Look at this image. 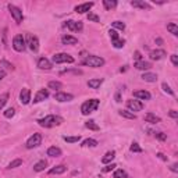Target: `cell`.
Instances as JSON below:
<instances>
[{
  "label": "cell",
  "mask_w": 178,
  "mask_h": 178,
  "mask_svg": "<svg viewBox=\"0 0 178 178\" xmlns=\"http://www.w3.org/2000/svg\"><path fill=\"white\" fill-rule=\"evenodd\" d=\"M36 123L39 124L40 127H44V128H52L55 125H60L63 123V118L60 116H55V114H50V116H46L44 118L38 120Z\"/></svg>",
  "instance_id": "1"
},
{
  "label": "cell",
  "mask_w": 178,
  "mask_h": 178,
  "mask_svg": "<svg viewBox=\"0 0 178 178\" xmlns=\"http://www.w3.org/2000/svg\"><path fill=\"white\" fill-rule=\"evenodd\" d=\"M99 100L98 99H90V100H86L85 103H82V106H81V113L84 114V116H88V114L93 113V111H96L98 110V107H99Z\"/></svg>",
  "instance_id": "2"
},
{
  "label": "cell",
  "mask_w": 178,
  "mask_h": 178,
  "mask_svg": "<svg viewBox=\"0 0 178 178\" xmlns=\"http://www.w3.org/2000/svg\"><path fill=\"white\" fill-rule=\"evenodd\" d=\"M82 64L84 65H89V67H93V68H98V67H102L104 65V60L99 56H88L86 59L82 60Z\"/></svg>",
  "instance_id": "3"
},
{
  "label": "cell",
  "mask_w": 178,
  "mask_h": 178,
  "mask_svg": "<svg viewBox=\"0 0 178 178\" xmlns=\"http://www.w3.org/2000/svg\"><path fill=\"white\" fill-rule=\"evenodd\" d=\"M53 63L56 64H61V63H74V57L67 55V53H57L53 56Z\"/></svg>",
  "instance_id": "4"
},
{
  "label": "cell",
  "mask_w": 178,
  "mask_h": 178,
  "mask_svg": "<svg viewBox=\"0 0 178 178\" xmlns=\"http://www.w3.org/2000/svg\"><path fill=\"white\" fill-rule=\"evenodd\" d=\"M7 7H9V10H10V13H11V15H13V18H14L15 22H17V24H21L22 20H24V15H22L21 9H18V7H15V6H13V4H9Z\"/></svg>",
  "instance_id": "5"
},
{
  "label": "cell",
  "mask_w": 178,
  "mask_h": 178,
  "mask_svg": "<svg viewBox=\"0 0 178 178\" xmlns=\"http://www.w3.org/2000/svg\"><path fill=\"white\" fill-rule=\"evenodd\" d=\"M42 144V135L40 134H34L28 141H27V149H34V148H38L39 145Z\"/></svg>",
  "instance_id": "6"
},
{
  "label": "cell",
  "mask_w": 178,
  "mask_h": 178,
  "mask_svg": "<svg viewBox=\"0 0 178 178\" xmlns=\"http://www.w3.org/2000/svg\"><path fill=\"white\" fill-rule=\"evenodd\" d=\"M13 47L17 52H24L25 50V39L22 35H15L13 39Z\"/></svg>",
  "instance_id": "7"
},
{
  "label": "cell",
  "mask_w": 178,
  "mask_h": 178,
  "mask_svg": "<svg viewBox=\"0 0 178 178\" xmlns=\"http://www.w3.org/2000/svg\"><path fill=\"white\" fill-rule=\"evenodd\" d=\"M127 107H128L129 111H141V110H144L145 104L141 100L129 99V100H127Z\"/></svg>",
  "instance_id": "8"
},
{
  "label": "cell",
  "mask_w": 178,
  "mask_h": 178,
  "mask_svg": "<svg viewBox=\"0 0 178 178\" xmlns=\"http://www.w3.org/2000/svg\"><path fill=\"white\" fill-rule=\"evenodd\" d=\"M65 27L68 28L70 31H72V32H78V31H82V28H84V25H82V22L81 21H72V20H68L67 22H65Z\"/></svg>",
  "instance_id": "9"
},
{
  "label": "cell",
  "mask_w": 178,
  "mask_h": 178,
  "mask_svg": "<svg viewBox=\"0 0 178 178\" xmlns=\"http://www.w3.org/2000/svg\"><path fill=\"white\" fill-rule=\"evenodd\" d=\"M20 102L22 104H28L31 102V90L28 88H22L20 92Z\"/></svg>",
  "instance_id": "10"
},
{
  "label": "cell",
  "mask_w": 178,
  "mask_h": 178,
  "mask_svg": "<svg viewBox=\"0 0 178 178\" xmlns=\"http://www.w3.org/2000/svg\"><path fill=\"white\" fill-rule=\"evenodd\" d=\"M55 99L57 100V102H70V100L74 99V96L71 93H65V92H57V93H55Z\"/></svg>",
  "instance_id": "11"
},
{
  "label": "cell",
  "mask_w": 178,
  "mask_h": 178,
  "mask_svg": "<svg viewBox=\"0 0 178 178\" xmlns=\"http://www.w3.org/2000/svg\"><path fill=\"white\" fill-rule=\"evenodd\" d=\"M47 98H49V90L47 89H39L38 93L35 95V98H34V103H39V102L47 99Z\"/></svg>",
  "instance_id": "12"
},
{
  "label": "cell",
  "mask_w": 178,
  "mask_h": 178,
  "mask_svg": "<svg viewBox=\"0 0 178 178\" xmlns=\"http://www.w3.org/2000/svg\"><path fill=\"white\" fill-rule=\"evenodd\" d=\"M166 56H167V53H166L163 49H157V50H152L150 55H149V57L152 60H156V61H157V60L164 59Z\"/></svg>",
  "instance_id": "13"
},
{
  "label": "cell",
  "mask_w": 178,
  "mask_h": 178,
  "mask_svg": "<svg viewBox=\"0 0 178 178\" xmlns=\"http://www.w3.org/2000/svg\"><path fill=\"white\" fill-rule=\"evenodd\" d=\"M28 44H29V49L32 50V52H38V50H39V39H38L36 36L29 35V36H28Z\"/></svg>",
  "instance_id": "14"
},
{
  "label": "cell",
  "mask_w": 178,
  "mask_h": 178,
  "mask_svg": "<svg viewBox=\"0 0 178 178\" xmlns=\"http://www.w3.org/2000/svg\"><path fill=\"white\" fill-rule=\"evenodd\" d=\"M93 7V3L92 1H89V3H84V4H78L75 7V11L78 13V14H84L86 11H89L90 9Z\"/></svg>",
  "instance_id": "15"
},
{
  "label": "cell",
  "mask_w": 178,
  "mask_h": 178,
  "mask_svg": "<svg viewBox=\"0 0 178 178\" xmlns=\"http://www.w3.org/2000/svg\"><path fill=\"white\" fill-rule=\"evenodd\" d=\"M131 6L136 7V9H141V10H150V4L146 3V1H141V0H132Z\"/></svg>",
  "instance_id": "16"
},
{
  "label": "cell",
  "mask_w": 178,
  "mask_h": 178,
  "mask_svg": "<svg viewBox=\"0 0 178 178\" xmlns=\"http://www.w3.org/2000/svg\"><path fill=\"white\" fill-rule=\"evenodd\" d=\"M134 96L136 99H142V100H149L152 98V95L149 93L148 90H135L134 92Z\"/></svg>",
  "instance_id": "17"
},
{
  "label": "cell",
  "mask_w": 178,
  "mask_h": 178,
  "mask_svg": "<svg viewBox=\"0 0 178 178\" xmlns=\"http://www.w3.org/2000/svg\"><path fill=\"white\" fill-rule=\"evenodd\" d=\"M38 67H39L40 70H50L52 68V63H50L46 57H40V59L38 60Z\"/></svg>",
  "instance_id": "18"
},
{
  "label": "cell",
  "mask_w": 178,
  "mask_h": 178,
  "mask_svg": "<svg viewBox=\"0 0 178 178\" xmlns=\"http://www.w3.org/2000/svg\"><path fill=\"white\" fill-rule=\"evenodd\" d=\"M61 42H63V44H77L78 39L75 36H71V35H63L61 36Z\"/></svg>",
  "instance_id": "19"
},
{
  "label": "cell",
  "mask_w": 178,
  "mask_h": 178,
  "mask_svg": "<svg viewBox=\"0 0 178 178\" xmlns=\"http://www.w3.org/2000/svg\"><path fill=\"white\" fill-rule=\"evenodd\" d=\"M65 171H67V167L65 166H63V164H60V166H56V167H53L52 170H49V174H52V175H59V174H64Z\"/></svg>",
  "instance_id": "20"
},
{
  "label": "cell",
  "mask_w": 178,
  "mask_h": 178,
  "mask_svg": "<svg viewBox=\"0 0 178 178\" xmlns=\"http://www.w3.org/2000/svg\"><path fill=\"white\" fill-rule=\"evenodd\" d=\"M145 121L146 123H150V124H157V123H160V117H157L153 113H148V114H145Z\"/></svg>",
  "instance_id": "21"
},
{
  "label": "cell",
  "mask_w": 178,
  "mask_h": 178,
  "mask_svg": "<svg viewBox=\"0 0 178 178\" xmlns=\"http://www.w3.org/2000/svg\"><path fill=\"white\" fill-rule=\"evenodd\" d=\"M134 67H135L136 70H149L150 67H152V64H150V63H148V61L141 60V61H135Z\"/></svg>",
  "instance_id": "22"
},
{
  "label": "cell",
  "mask_w": 178,
  "mask_h": 178,
  "mask_svg": "<svg viewBox=\"0 0 178 178\" xmlns=\"http://www.w3.org/2000/svg\"><path fill=\"white\" fill-rule=\"evenodd\" d=\"M141 78L144 79L145 82H156L157 81V75L153 74V72H145Z\"/></svg>",
  "instance_id": "23"
},
{
  "label": "cell",
  "mask_w": 178,
  "mask_h": 178,
  "mask_svg": "<svg viewBox=\"0 0 178 178\" xmlns=\"http://www.w3.org/2000/svg\"><path fill=\"white\" fill-rule=\"evenodd\" d=\"M47 156H50V157H59V156H61V149L52 146V148L47 149Z\"/></svg>",
  "instance_id": "24"
},
{
  "label": "cell",
  "mask_w": 178,
  "mask_h": 178,
  "mask_svg": "<svg viewBox=\"0 0 178 178\" xmlns=\"http://www.w3.org/2000/svg\"><path fill=\"white\" fill-rule=\"evenodd\" d=\"M114 157H116V152H114V150H111V152H107V153H106L103 157H102V163H104V164L110 163V161H113V160H114Z\"/></svg>",
  "instance_id": "25"
},
{
  "label": "cell",
  "mask_w": 178,
  "mask_h": 178,
  "mask_svg": "<svg viewBox=\"0 0 178 178\" xmlns=\"http://www.w3.org/2000/svg\"><path fill=\"white\" fill-rule=\"evenodd\" d=\"M103 84V79L100 78H96V79H90V81H88V86L92 89H98L100 88V85Z\"/></svg>",
  "instance_id": "26"
},
{
  "label": "cell",
  "mask_w": 178,
  "mask_h": 178,
  "mask_svg": "<svg viewBox=\"0 0 178 178\" xmlns=\"http://www.w3.org/2000/svg\"><path fill=\"white\" fill-rule=\"evenodd\" d=\"M46 167H47V161H46V160H40V161H38V163L34 166V171L40 173V171H43Z\"/></svg>",
  "instance_id": "27"
},
{
  "label": "cell",
  "mask_w": 178,
  "mask_h": 178,
  "mask_svg": "<svg viewBox=\"0 0 178 178\" xmlns=\"http://www.w3.org/2000/svg\"><path fill=\"white\" fill-rule=\"evenodd\" d=\"M118 114L121 116V117H124V118H128V120H135L136 118V116L134 113H131L129 110H120Z\"/></svg>",
  "instance_id": "28"
},
{
  "label": "cell",
  "mask_w": 178,
  "mask_h": 178,
  "mask_svg": "<svg viewBox=\"0 0 178 178\" xmlns=\"http://www.w3.org/2000/svg\"><path fill=\"white\" fill-rule=\"evenodd\" d=\"M167 31L170 34H173L174 36H177L178 35V25L175 24V22H170V24H167Z\"/></svg>",
  "instance_id": "29"
},
{
  "label": "cell",
  "mask_w": 178,
  "mask_h": 178,
  "mask_svg": "<svg viewBox=\"0 0 178 178\" xmlns=\"http://www.w3.org/2000/svg\"><path fill=\"white\" fill-rule=\"evenodd\" d=\"M85 127H86L88 129H92V131H99V129H100V127L96 123H95L93 120H89V121H86V123H85Z\"/></svg>",
  "instance_id": "30"
},
{
  "label": "cell",
  "mask_w": 178,
  "mask_h": 178,
  "mask_svg": "<svg viewBox=\"0 0 178 178\" xmlns=\"http://www.w3.org/2000/svg\"><path fill=\"white\" fill-rule=\"evenodd\" d=\"M103 6L106 10H111V9H114L117 6V1L116 0H103Z\"/></svg>",
  "instance_id": "31"
},
{
  "label": "cell",
  "mask_w": 178,
  "mask_h": 178,
  "mask_svg": "<svg viewBox=\"0 0 178 178\" xmlns=\"http://www.w3.org/2000/svg\"><path fill=\"white\" fill-rule=\"evenodd\" d=\"M82 146H90V148H95V146H98V141H96V139H92V138H88L82 142Z\"/></svg>",
  "instance_id": "32"
},
{
  "label": "cell",
  "mask_w": 178,
  "mask_h": 178,
  "mask_svg": "<svg viewBox=\"0 0 178 178\" xmlns=\"http://www.w3.org/2000/svg\"><path fill=\"white\" fill-rule=\"evenodd\" d=\"M47 86H49V89H55V90H59V89L63 88V84H61V82H59V81H50Z\"/></svg>",
  "instance_id": "33"
},
{
  "label": "cell",
  "mask_w": 178,
  "mask_h": 178,
  "mask_svg": "<svg viewBox=\"0 0 178 178\" xmlns=\"http://www.w3.org/2000/svg\"><path fill=\"white\" fill-rule=\"evenodd\" d=\"M129 150H131L132 153H142V152H144V149L141 148V146H139V145L136 144V142H134V144L131 145V148H129Z\"/></svg>",
  "instance_id": "34"
},
{
  "label": "cell",
  "mask_w": 178,
  "mask_h": 178,
  "mask_svg": "<svg viewBox=\"0 0 178 178\" xmlns=\"http://www.w3.org/2000/svg\"><path fill=\"white\" fill-rule=\"evenodd\" d=\"M9 102V93H3L0 96V110L4 107V104Z\"/></svg>",
  "instance_id": "35"
},
{
  "label": "cell",
  "mask_w": 178,
  "mask_h": 178,
  "mask_svg": "<svg viewBox=\"0 0 178 178\" xmlns=\"http://www.w3.org/2000/svg\"><path fill=\"white\" fill-rule=\"evenodd\" d=\"M113 178H127V173L124 170H116L113 174Z\"/></svg>",
  "instance_id": "36"
},
{
  "label": "cell",
  "mask_w": 178,
  "mask_h": 178,
  "mask_svg": "<svg viewBox=\"0 0 178 178\" xmlns=\"http://www.w3.org/2000/svg\"><path fill=\"white\" fill-rule=\"evenodd\" d=\"M21 164H22V160L21 159H15V160H13L9 166H7V168H15V167H20Z\"/></svg>",
  "instance_id": "37"
},
{
  "label": "cell",
  "mask_w": 178,
  "mask_h": 178,
  "mask_svg": "<svg viewBox=\"0 0 178 178\" xmlns=\"http://www.w3.org/2000/svg\"><path fill=\"white\" fill-rule=\"evenodd\" d=\"M111 25H113V28H116V29H120V31L125 29V24H124V22H121V21H114Z\"/></svg>",
  "instance_id": "38"
},
{
  "label": "cell",
  "mask_w": 178,
  "mask_h": 178,
  "mask_svg": "<svg viewBox=\"0 0 178 178\" xmlns=\"http://www.w3.org/2000/svg\"><path fill=\"white\" fill-rule=\"evenodd\" d=\"M65 141V142H68V144H75V142H78L79 139H81V136H64V138H63Z\"/></svg>",
  "instance_id": "39"
},
{
  "label": "cell",
  "mask_w": 178,
  "mask_h": 178,
  "mask_svg": "<svg viewBox=\"0 0 178 178\" xmlns=\"http://www.w3.org/2000/svg\"><path fill=\"white\" fill-rule=\"evenodd\" d=\"M86 17H88V20L92 21V22H99V21H100L99 17H98L96 14H93V13H88V15H86Z\"/></svg>",
  "instance_id": "40"
},
{
  "label": "cell",
  "mask_w": 178,
  "mask_h": 178,
  "mask_svg": "<svg viewBox=\"0 0 178 178\" xmlns=\"http://www.w3.org/2000/svg\"><path fill=\"white\" fill-rule=\"evenodd\" d=\"M124 43H125V40L124 39H117V40H114L113 42V46L116 47V49H121L124 46Z\"/></svg>",
  "instance_id": "41"
},
{
  "label": "cell",
  "mask_w": 178,
  "mask_h": 178,
  "mask_svg": "<svg viewBox=\"0 0 178 178\" xmlns=\"http://www.w3.org/2000/svg\"><path fill=\"white\" fill-rule=\"evenodd\" d=\"M161 88H163V90L166 92V93H168V95H171V96H174V92L171 90V88H170V86H168V85L166 84V82H163V84H161Z\"/></svg>",
  "instance_id": "42"
},
{
  "label": "cell",
  "mask_w": 178,
  "mask_h": 178,
  "mask_svg": "<svg viewBox=\"0 0 178 178\" xmlns=\"http://www.w3.org/2000/svg\"><path fill=\"white\" fill-rule=\"evenodd\" d=\"M109 34H110V38H111V42L120 39V38H118V34H117V31H116V29H110Z\"/></svg>",
  "instance_id": "43"
},
{
  "label": "cell",
  "mask_w": 178,
  "mask_h": 178,
  "mask_svg": "<svg viewBox=\"0 0 178 178\" xmlns=\"http://www.w3.org/2000/svg\"><path fill=\"white\" fill-rule=\"evenodd\" d=\"M14 114H15V110L14 109H7L4 111V117H6V118H11Z\"/></svg>",
  "instance_id": "44"
},
{
  "label": "cell",
  "mask_w": 178,
  "mask_h": 178,
  "mask_svg": "<svg viewBox=\"0 0 178 178\" xmlns=\"http://www.w3.org/2000/svg\"><path fill=\"white\" fill-rule=\"evenodd\" d=\"M154 135H156V138H157L159 141H166V139H167V135L163 132H156Z\"/></svg>",
  "instance_id": "45"
},
{
  "label": "cell",
  "mask_w": 178,
  "mask_h": 178,
  "mask_svg": "<svg viewBox=\"0 0 178 178\" xmlns=\"http://www.w3.org/2000/svg\"><path fill=\"white\" fill-rule=\"evenodd\" d=\"M117 167V166H116V164L114 163H111V164H107V166H106V167H103V171L104 173H107V171H111V170H114V168Z\"/></svg>",
  "instance_id": "46"
},
{
  "label": "cell",
  "mask_w": 178,
  "mask_h": 178,
  "mask_svg": "<svg viewBox=\"0 0 178 178\" xmlns=\"http://www.w3.org/2000/svg\"><path fill=\"white\" fill-rule=\"evenodd\" d=\"M171 63L174 67H178V56L177 55H171Z\"/></svg>",
  "instance_id": "47"
},
{
  "label": "cell",
  "mask_w": 178,
  "mask_h": 178,
  "mask_svg": "<svg viewBox=\"0 0 178 178\" xmlns=\"http://www.w3.org/2000/svg\"><path fill=\"white\" fill-rule=\"evenodd\" d=\"M134 59H135V61H141V60H142V55H141V52L136 50V52L134 53Z\"/></svg>",
  "instance_id": "48"
},
{
  "label": "cell",
  "mask_w": 178,
  "mask_h": 178,
  "mask_svg": "<svg viewBox=\"0 0 178 178\" xmlns=\"http://www.w3.org/2000/svg\"><path fill=\"white\" fill-rule=\"evenodd\" d=\"M168 116L173 117V118H178V111H175V110H170V111H168Z\"/></svg>",
  "instance_id": "49"
},
{
  "label": "cell",
  "mask_w": 178,
  "mask_h": 178,
  "mask_svg": "<svg viewBox=\"0 0 178 178\" xmlns=\"http://www.w3.org/2000/svg\"><path fill=\"white\" fill-rule=\"evenodd\" d=\"M170 170H171L173 173H178V164H177V163L171 164V167H170Z\"/></svg>",
  "instance_id": "50"
},
{
  "label": "cell",
  "mask_w": 178,
  "mask_h": 178,
  "mask_svg": "<svg viewBox=\"0 0 178 178\" xmlns=\"http://www.w3.org/2000/svg\"><path fill=\"white\" fill-rule=\"evenodd\" d=\"M156 156H157V157L160 159V160H163V161H167V156H164L163 153H157Z\"/></svg>",
  "instance_id": "51"
},
{
  "label": "cell",
  "mask_w": 178,
  "mask_h": 178,
  "mask_svg": "<svg viewBox=\"0 0 178 178\" xmlns=\"http://www.w3.org/2000/svg\"><path fill=\"white\" fill-rule=\"evenodd\" d=\"M4 77H6V71H4L3 68H1V67H0V81L4 78Z\"/></svg>",
  "instance_id": "52"
},
{
  "label": "cell",
  "mask_w": 178,
  "mask_h": 178,
  "mask_svg": "<svg viewBox=\"0 0 178 178\" xmlns=\"http://www.w3.org/2000/svg\"><path fill=\"white\" fill-rule=\"evenodd\" d=\"M156 43H159V44H161V43H163V40L160 39V38H157V39H156Z\"/></svg>",
  "instance_id": "53"
}]
</instances>
